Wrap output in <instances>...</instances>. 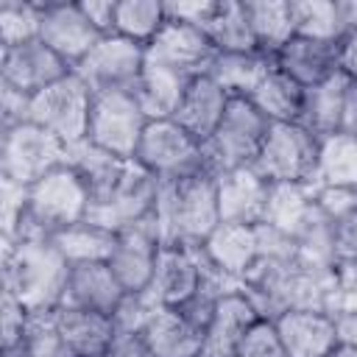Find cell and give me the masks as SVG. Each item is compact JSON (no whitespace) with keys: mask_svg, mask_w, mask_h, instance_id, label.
I'll list each match as a JSON object with an SVG mask.
<instances>
[{"mask_svg":"<svg viewBox=\"0 0 357 357\" xmlns=\"http://www.w3.org/2000/svg\"><path fill=\"white\" fill-rule=\"evenodd\" d=\"M70 262L50 240H8L3 243L0 290H8L31 315H45L61 307Z\"/></svg>","mask_w":357,"mask_h":357,"instance_id":"1","label":"cell"},{"mask_svg":"<svg viewBox=\"0 0 357 357\" xmlns=\"http://www.w3.org/2000/svg\"><path fill=\"white\" fill-rule=\"evenodd\" d=\"M156 223L162 245H204V240L220 226L215 176L165 181L156 201Z\"/></svg>","mask_w":357,"mask_h":357,"instance_id":"2","label":"cell"},{"mask_svg":"<svg viewBox=\"0 0 357 357\" xmlns=\"http://www.w3.org/2000/svg\"><path fill=\"white\" fill-rule=\"evenodd\" d=\"M89 215V190L73 165H59L28 187L25 218L14 240H50L56 231L86 220ZM8 243V240H3Z\"/></svg>","mask_w":357,"mask_h":357,"instance_id":"3","label":"cell"},{"mask_svg":"<svg viewBox=\"0 0 357 357\" xmlns=\"http://www.w3.org/2000/svg\"><path fill=\"white\" fill-rule=\"evenodd\" d=\"M268 128H271L268 117L248 98H231L220 126L204 142L206 170L218 178L220 173L229 170L254 167Z\"/></svg>","mask_w":357,"mask_h":357,"instance_id":"4","label":"cell"},{"mask_svg":"<svg viewBox=\"0 0 357 357\" xmlns=\"http://www.w3.org/2000/svg\"><path fill=\"white\" fill-rule=\"evenodd\" d=\"M134 162L145 167L151 176L165 181H178L190 176H212L204 159V142L190 137L173 117L170 120H148L142 139L137 145Z\"/></svg>","mask_w":357,"mask_h":357,"instance_id":"5","label":"cell"},{"mask_svg":"<svg viewBox=\"0 0 357 357\" xmlns=\"http://www.w3.org/2000/svg\"><path fill=\"white\" fill-rule=\"evenodd\" d=\"M321 139L301 123H271L254 167L271 181L318 184Z\"/></svg>","mask_w":357,"mask_h":357,"instance_id":"6","label":"cell"},{"mask_svg":"<svg viewBox=\"0 0 357 357\" xmlns=\"http://www.w3.org/2000/svg\"><path fill=\"white\" fill-rule=\"evenodd\" d=\"M67 145L47 128L25 120L20 126L3 128L0 134V176L31 187L45 173L67 162Z\"/></svg>","mask_w":357,"mask_h":357,"instance_id":"7","label":"cell"},{"mask_svg":"<svg viewBox=\"0 0 357 357\" xmlns=\"http://www.w3.org/2000/svg\"><path fill=\"white\" fill-rule=\"evenodd\" d=\"M92 103H95V92L89 89V84L78 73H70L67 78L56 81L53 86H47L31 98L28 120L47 128L67 148H73L86 139Z\"/></svg>","mask_w":357,"mask_h":357,"instance_id":"8","label":"cell"},{"mask_svg":"<svg viewBox=\"0 0 357 357\" xmlns=\"http://www.w3.org/2000/svg\"><path fill=\"white\" fill-rule=\"evenodd\" d=\"M148 117L134 92H106L95 95L86 139L120 159H134Z\"/></svg>","mask_w":357,"mask_h":357,"instance_id":"9","label":"cell"},{"mask_svg":"<svg viewBox=\"0 0 357 357\" xmlns=\"http://www.w3.org/2000/svg\"><path fill=\"white\" fill-rule=\"evenodd\" d=\"M145 47L120 36L106 33L92 47V53L75 67V73L89 84L95 95L106 92H134L142 70H145Z\"/></svg>","mask_w":357,"mask_h":357,"instance_id":"10","label":"cell"},{"mask_svg":"<svg viewBox=\"0 0 357 357\" xmlns=\"http://www.w3.org/2000/svg\"><path fill=\"white\" fill-rule=\"evenodd\" d=\"M159 251H162V234L153 212L151 218L114 231V245L106 265L112 268L114 279L126 293H148Z\"/></svg>","mask_w":357,"mask_h":357,"instance_id":"11","label":"cell"},{"mask_svg":"<svg viewBox=\"0 0 357 357\" xmlns=\"http://www.w3.org/2000/svg\"><path fill=\"white\" fill-rule=\"evenodd\" d=\"M159 190H162V181L131 159L120 184L103 201L89 204L86 220H92L98 226H106L112 231H120V229H126L137 220H145L156 212Z\"/></svg>","mask_w":357,"mask_h":357,"instance_id":"12","label":"cell"},{"mask_svg":"<svg viewBox=\"0 0 357 357\" xmlns=\"http://www.w3.org/2000/svg\"><path fill=\"white\" fill-rule=\"evenodd\" d=\"M100 31L89 22L78 0H42L39 39L56 50L73 70L100 42Z\"/></svg>","mask_w":357,"mask_h":357,"instance_id":"13","label":"cell"},{"mask_svg":"<svg viewBox=\"0 0 357 357\" xmlns=\"http://www.w3.org/2000/svg\"><path fill=\"white\" fill-rule=\"evenodd\" d=\"M70 73H75V70L56 50H50L42 39L0 47V84L11 86L17 92H25L31 98L47 86H53L56 81L67 78Z\"/></svg>","mask_w":357,"mask_h":357,"instance_id":"14","label":"cell"},{"mask_svg":"<svg viewBox=\"0 0 357 357\" xmlns=\"http://www.w3.org/2000/svg\"><path fill=\"white\" fill-rule=\"evenodd\" d=\"M145 53H148V61L170 67L187 78L206 75L218 56V50L212 47L201 25L178 22L170 17H167V25L159 31V36L145 47Z\"/></svg>","mask_w":357,"mask_h":357,"instance_id":"15","label":"cell"},{"mask_svg":"<svg viewBox=\"0 0 357 357\" xmlns=\"http://www.w3.org/2000/svg\"><path fill=\"white\" fill-rule=\"evenodd\" d=\"M215 187H218L220 223L257 226L265 220L271 181L257 167H240V170L220 173L215 178Z\"/></svg>","mask_w":357,"mask_h":357,"instance_id":"16","label":"cell"},{"mask_svg":"<svg viewBox=\"0 0 357 357\" xmlns=\"http://www.w3.org/2000/svg\"><path fill=\"white\" fill-rule=\"evenodd\" d=\"M204 262L201 251L190 245H162L156 257L153 282L148 287V296L159 307H181L201 284Z\"/></svg>","mask_w":357,"mask_h":357,"instance_id":"17","label":"cell"},{"mask_svg":"<svg viewBox=\"0 0 357 357\" xmlns=\"http://www.w3.org/2000/svg\"><path fill=\"white\" fill-rule=\"evenodd\" d=\"M259 310L251 296L240 287L220 296L212 324L204 332V354L201 357H237V346L245 332L259 321Z\"/></svg>","mask_w":357,"mask_h":357,"instance_id":"18","label":"cell"},{"mask_svg":"<svg viewBox=\"0 0 357 357\" xmlns=\"http://www.w3.org/2000/svg\"><path fill=\"white\" fill-rule=\"evenodd\" d=\"M273 64L284 75H290L298 86L312 89L340 73L337 70V42L296 33L273 53Z\"/></svg>","mask_w":357,"mask_h":357,"instance_id":"19","label":"cell"},{"mask_svg":"<svg viewBox=\"0 0 357 357\" xmlns=\"http://www.w3.org/2000/svg\"><path fill=\"white\" fill-rule=\"evenodd\" d=\"M273 324L287 357H329L340 343L337 321L321 310H287Z\"/></svg>","mask_w":357,"mask_h":357,"instance_id":"20","label":"cell"},{"mask_svg":"<svg viewBox=\"0 0 357 357\" xmlns=\"http://www.w3.org/2000/svg\"><path fill=\"white\" fill-rule=\"evenodd\" d=\"M123 296L126 290L120 287V282L114 279L106 262H81V265H70L67 284L61 293V307L112 315L123 301Z\"/></svg>","mask_w":357,"mask_h":357,"instance_id":"21","label":"cell"},{"mask_svg":"<svg viewBox=\"0 0 357 357\" xmlns=\"http://www.w3.org/2000/svg\"><path fill=\"white\" fill-rule=\"evenodd\" d=\"M229 100H231V95L209 73L206 75H198V78H192L187 84L184 98H181L173 120L190 137H195L198 142H206L215 134V128L220 126Z\"/></svg>","mask_w":357,"mask_h":357,"instance_id":"22","label":"cell"},{"mask_svg":"<svg viewBox=\"0 0 357 357\" xmlns=\"http://www.w3.org/2000/svg\"><path fill=\"white\" fill-rule=\"evenodd\" d=\"M151 357H201L204 332L195 329L176 307H156L139 332Z\"/></svg>","mask_w":357,"mask_h":357,"instance_id":"23","label":"cell"},{"mask_svg":"<svg viewBox=\"0 0 357 357\" xmlns=\"http://www.w3.org/2000/svg\"><path fill=\"white\" fill-rule=\"evenodd\" d=\"M53 324H56L59 335L70 343V349L78 351L81 357H106L117 340L112 315L59 307V310H53Z\"/></svg>","mask_w":357,"mask_h":357,"instance_id":"24","label":"cell"},{"mask_svg":"<svg viewBox=\"0 0 357 357\" xmlns=\"http://www.w3.org/2000/svg\"><path fill=\"white\" fill-rule=\"evenodd\" d=\"M198 248L209 265H215L220 273L243 282L245 271L257 259V234H254V226L220 223Z\"/></svg>","mask_w":357,"mask_h":357,"instance_id":"25","label":"cell"},{"mask_svg":"<svg viewBox=\"0 0 357 357\" xmlns=\"http://www.w3.org/2000/svg\"><path fill=\"white\" fill-rule=\"evenodd\" d=\"M190 81L192 78L145 59V70L134 86V98L142 106L148 120H170L176 114Z\"/></svg>","mask_w":357,"mask_h":357,"instance_id":"26","label":"cell"},{"mask_svg":"<svg viewBox=\"0 0 357 357\" xmlns=\"http://www.w3.org/2000/svg\"><path fill=\"white\" fill-rule=\"evenodd\" d=\"M349 78L343 73L332 75L329 81L304 89V109H301V126L312 131L321 142L343 131V100H346Z\"/></svg>","mask_w":357,"mask_h":357,"instance_id":"27","label":"cell"},{"mask_svg":"<svg viewBox=\"0 0 357 357\" xmlns=\"http://www.w3.org/2000/svg\"><path fill=\"white\" fill-rule=\"evenodd\" d=\"M131 159H120L98 145H92L89 139L73 145L67 151V165H73L78 170V176L84 178L86 190H89V204L103 201L126 176Z\"/></svg>","mask_w":357,"mask_h":357,"instance_id":"28","label":"cell"},{"mask_svg":"<svg viewBox=\"0 0 357 357\" xmlns=\"http://www.w3.org/2000/svg\"><path fill=\"white\" fill-rule=\"evenodd\" d=\"M201 28L218 53L259 50L254 42L251 22H248L245 0H212V8Z\"/></svg>","mask_w":357,"mask_h":357,"instance_id":"29","label":"cell"},{"mask_svg":"<svg viewBox=\"0 0 357 357\" xmlns=\"http://www.w3.org/2000/svg\"><path fill=\"white\" fill-rule=\"evenodd\" d=\"M271 70H273V56L262 50H245V53H218L209 67V75L231 98H251Z\"/></svg>","mask_w":357,"mask_h":357,"instance_id":"30","label":"cell"},{"mask_svg":"<svg viewBox=\"0 0 357 357\" xmlns=\"http://www.w3.org/2000/svg\"><path fill=\"white\" fill-rule=\"evenodd\" d=\"M248 100L268 117V123H298L304 109V86L273 64Z\"/></svg>","mask_w":357,"mask_h":357,"instance_id":"31","label":"cell"},{"mask_svg":"<svg viewBox=\"0 0 357 357\" xmlns=\"http://www.w3.org/2000/svg\"><path fill=\"white\" fill-rule=\"evenodd\" d=\"M254 42L262 53L273 56L287 39L296 36L293 0H245Z\"/></svg>","mask_w":357,"mask_h":357,"instance_id":"32","label":"cell"},{"mask_svg":"<svg viewBox=\"0 0 357 357\" xmlns=\"http://www.w3.org/2000/svg\"><path fill=\"white\" fill-rule=\"evenodd\" d=\"M50 243L59 248V254L70 265L106 262L112 254V245H114V231L106 226H98L92 220H81V223H73V226L56 231L50 237Z\"/></svg>","mask_w":357,"mask_h":357,"instance_id":"33","label":"cell"},{"mask_svg":"<svg viewBox=\"0 0 357 357\" xmlns=\"http://www.w3.org/2000/svg\"><path fill=\"white\" fill-rule=\"evenodd\" d=\"M293 22L296 33L326 42H340L349 31L343 0H293Z\"/></svg>","mask_w":357,"mask_h":357,"instance_id":"34","label":"cell"},{"mask_svg":"<svg viewBox=\"0 0 357 357\" xmlns=\"http://www.w3.org/2000/svg\"><path fill=\"white\" fill-rule=\"evenodd\" d=\"M167 25V8L162 0H117L114 33L148 47Z\"/></svg>","mask_w":357,"mask_h":357,"instance_id":"35","label":"cell"},{"mask_svg":"<svg viewBox=\"0 0 357 357\" xmlns=\"http://www.w3.org/2000/svg\"><path fill=\"white\" fill-rule=\"evenodd\" d=\"M312 204H315V184H296V181L271 184L265 223H273L287 234H293V229L301 223V218L310 212Z\"/></svg>","mask_w":357,"mask_h":357,"instance_id":"36","label":"cell"},{"mask_svg":"<svg viewBox=\"0 0 357 357\" xmlns=\"http://www.w3.org/2000/svg\"><path fill=\"white\" fill-rule=\"evenodd\" d=\"M318 184H357V137L335 134L321 142Z\"/></svg>","mask_w":357,"mask_h":357,"instance_id":"37","label":"cell"},{"mask_svg":"<svg viewBox=\"0 0 357 357\" xmlns=\"http://www.w3.org/2000/svg\"><path fill=\"white\" fill-rule=\"evenodd\" d=\"M42 0H3L0 3V47L39 39Z\"/></svg>","mask_w":357,"mask_h":357,"instance_id":"38","label":"cell"},{"mask_svg":"<svg viewBox=\"0 0 357 357\" xmlns=\"http://www.w3.org/2000/svg\"><path fill=\"white\" fill-rule=\"evenodd\" d=\"M25 340H28L33 357H81V354L73 351L70 343L59 335V329H56V324H53V312L31 315Z\"/></svg>","mask_w":357,"mask_h":357,"instance_id":"39","label":"cell"},{"mask_svg":"<svg viewBox=\"0 0 357 357\" xmlns=\"http://www.w3.org/2000/svg\"><path fill=\"white\" fill-rule=\"evenodd\" d=\"M156 307L159 304L148 293H126L123 301L117 304V310L112 312L117 335H139Z\"/></svg>","mask_w":357,"mask_h":357,"instance_id":"40","label":"cell"},{"mask_svg":"<svg viewBox=\"0 0 357 357\" xmlns=\"http://www.w3.org/2000/svg\"><path fill=\"white\" fill-rule=\"evenodd\" d=\"M237 357H287L284 343L276 332V324L259 318L237 346Z\"/></svg>","mask_w":357,"mask_h":357,"instance_id":"41","label":"cell"},{"mask_svg":"<svg viewBox=\"0 0 357 357\" xmlns=\"http://www.w3.org/2000/svg\"><path fill=\"white\" fill-rule=\"evenodd\" d=\"M315 204L329 218H346L357 212V184H315Z\"/></svg>","mask_w":357,"mask_h":357,"instance_id":"42","label":"cell"},{"mask_svg":"<svg viewBox=\"0 0 357 357\" xmlns=\"http://www.w3.org/2000/svg\"><path fill=\"white\" fill-rule=\"evenodd\" d=\"M254 234H257V257L276 262H296V243L284 229L262 220L254 226Z\"/></svg>","mask_w":357,"mask_h":357,"instance_id":"43","label":"cell"},{"mask_svg":"<svg viewBox=\"0 0 357 357\" xmlns=\"http://www.w3.org/2000/svg\"><path fill=\"white\" fill-rule=\"evenodd\" d=\"M28 324H31V312L8 290H0V346L25 340Z\"/></svg>","mask_w":357,"mask_h":357,"instance_id":"44","label":"cell"},{"mask_svg":"<svg viewBox=\"0 0 357 357\" xmlns=\"http://www.w3.org/2000/svg\"><path fill=\"white\" fill-rule=\"evenodd\" d=\"M332 254L337 265H357V212L332 220Z\"/></svg>","mask_w":357,"mask_h":357,"instance_id":"45","label":"cell"},{"mask_svg":"<svg viewBox=\"0 0 357 357\" xmlns=\"http://www.w3.org/2000/svg\"><path fill=\"white\" fill-rule=\"evenodd\" d=\"M0 117H3V128L25 123L31 117V95L0 84Z\"/></svg>","mask_w":357,"mask_h":357,"instance_id":"46","label":"cell"},{"mask_svg":"<svg viewBox=\"0 0 357 357\" xmlns=\"http://www.w3.org/2000/svg\"><path fill=\"white\" fill-rule=\"evenodd\" d=\"M89 22L106 36L114 33V17H117V0H78Z\"/></svg>","mask_w":357,"mask_h":357,"instance_id":"47","label":"cell"},{"mask_svg":"<svg viewBox=\"0 0 357 357\" xmlns=\"http://www.w3.org/2000/svg\"><path fill=\"white\" fill-rule=\"evenodd\" d=\"M165 8H167L170 20L204 25V20H206V14L212 8V0H170V3H165Z\"/></svg>","mask_w":357,"mask_h":357,"instance_id":"48","label":"cell"},{"mask_svg":"<svg viewBox=\"0 0 357 357\" xmlns=\"http://www.w3.org/2000/svg\"><path fill=\"white\" fill-rule=\"evenodd\" d=\"M337 70L357 84V28H349L337 42Z\"/></svg>","mask_w":357,"mask_h":357,"instance_id":"49","label":"cell"},{"mask_svg":"<svg viewBox=\"0 0 357 357\" xmlns=\"http://www.w3.org/2000/svg\"><path fill=\"white\" fill-rule=\"evenodd\" d=\"M106 357H151V354L139 335H117V340Z\"/></svg>","mask_w":357,"mask_h":357,"instance_id":"50","label":"cell"},{"mask_svg":"<svg viewBox=\"0 0 357 357\" xmlns=\"http://www.w3.org/2000/svg\"><path fill=\"white\" fill-rule=\"evenodd\" d=\"M340 134H357V84L349 81L346 100H343V131Z\"/></svg>","mask_w":357,"mask_h":357,"instance_id":"51","label":"cell"},{"mask_svg":"<svg viewBox=\"0 0 357 357\" xmlns=\"http://www.w3.org/2000/svg\"><path fill=\"white\" fill-rule=\"evenodd\" d=\"M337 335H340V340H343V343L357 346V315L337 321Z\"/></svg>","mask_w":357,"mask_h":357,"instance_id":"52","label":"cell"},{"mask_svg":"<svg viewBox=\"0 0 357 357\" xmlns=\"http://www.w3.org/2000/svg\"><path fill=\"white\" fill-rule=\"evenodd\" d=\"M0 357H33L28 340H20V343H11V346H0Z\"/></svg>","mask_w":357,"mask_h":357,"instance_id":"53","label":"cell"},{"mask_svg":"<svg viewBox=\"0 0 357 357\" xmlns=\"http://www.w3.org/2000/svg\"><path fill=\"white\" fill-rule=\"evenodd\" d=\"M343 8H346V25L357 28V0H343Z\"/></svg>","mask_w":357,"mask_h":357,"instance_id":"54","label":"cell"},{"mask_svg":"<svg viewBox=\"0 0 357 357\" xmlns=\"http://www.w3.org/2000/svg\"><path fill=\"white\" fill-rule=\"evenodd\" d=\"M329 357H357V346H351V343H343V340H340Z\"/></svg>","mask_w":357,"mask_h":357,"instance_id":"55","label":"cell"},{"mask_svg":"<svg viewBox=\"0 0 357 357\" xmlns=\"http://www.w3.org/2000/svg\"><path fill=\"white\" fill-rule=\"evenodd\" d=\"M354 137H357V134H354Z\"/></svg>","mask_w":357,"mask_h":357,"instance_id":"56","label":"cell"}]
</instances>
